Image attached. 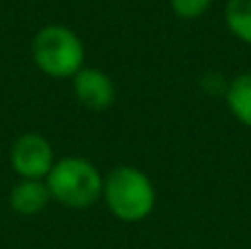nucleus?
Here are the masks:
<instances>
[{"instance_id": "3", "label": "nucleus", "mask_w": 251, "mask_h": 249, "mask_svg": "<svg viewBox=\"0 0 251 249\" xmlns=\"http://www.w3.org/2000/svg\"><path fill=\"white\" fill-rule=\"evenodd\" d=\"M33 62L44 75L55 79H73L84 69V42L75 31L62 25H49L35 33L31 42Z\"/></svg>"}, {"instance_id": "8", "label": "nucleus", "mask_w": 251, "mask_h": 249, "mask_svg": "<svg viewBox=\"0 0 251 249\" xmlns=\"http://www.w3.org/2000/svg\"><path fill=\"white\" fill-rule=\"evenodd\" d=\"M227 29L245 44H251V0H227Z\"/></svg>"}, {"instance_id": "6", "label": "nucleus", "mask_w": 251, "mask_h": 249, "mask_svg": "<svg viewBox=\"0 0 251 249\" xmlns=\"http://www.w3.org/2000/svg\"><path fill=\"white\" fill-rule=\"evenodd\" d=\"M51 203V192L47 188V181L20 179L9 192V207L20 216H35L47 210Z\"/></svg>"}, {"instance_id": "9", "label": "nucleus", "mask_w": 251, "mask_h": 249, "mask_svg": "<svg viewBox=\"0 0 251 249\" xmlns=\"http://www.w3.org/2000/svg\"><path fill=\"white\" fill-rule=\"evenodd\" d=\"M212 0H170V7L183 20H196L209 9Z\"/></svg>"}, {"instance_id": "1", "label": "nucleus", "mask_w": 251, "mask_h": 249, "mask_svg": "<svg viewBox=\"0 0 251 249\" xmlns=\"http://www.w3.org/2000/svg\"><path fill=\"white\" fill-rule=\"evenodd\" d=\"M51 199L71 210L91 207L104 192V176L84 157H62L53 163L47 179Z\"/></svg>"}, {"instance_id": "5", "label": "nucleus", "mask_w": 251, "mask_h": 249, "mask_svg": "<svg viewBox=\"0 0 251 249\" xmlns=\"http://www.w3.org/2000/svg\"><path fill=\"white\" fill-rule=\"evenodd\" d=\"M73 93L84 108L93 113L110 108L115 101V84L97 66H84L73 77Z\"/></svg>"}, {"instance_id": "2", "label": "nucleus", "mask_w": 251, "mask_h": 249, "mask_svg": "<svg viewBox=\"0 0 251 249\" xmlns=\"http://www.w3.org/2000/svg\"><path fill=\"white\" fill-rule=\"evenodd\" d=\"M104 197L115 219L137 223L150 216L154 210V185L143 170L134 166H117L104 179Z\"/></svg>"}, {"instance_id": "4", "label": "nucleus", "mask_w": 251, "mask_h": 249, "mask_svg": "<svg viewBox=\"0 0 251 249\" xmlns=\"http://www.w3.org/2000/svg\"><path fill=\"white\" fill-rule=\"evenodd\" d=\"M9 161L20 179L44 181L57 159L47 137L38 135V132H25L11 144Z\"/></svg>"}, {"instance_id": "7", "label": "nucleus", "mask_w": 251, "mask_h": 249, "mask_svg": "<svg viewBox=\"0 0 251 249\" xmlns=\"http://www.w3.org/2000/svg\"><path fill=\"white\" fill-rule=\"evenodd\" d=\"M227 106L243 126L251 128V71L231 79L227 88Z\"/></svg>"}]
</instances>
